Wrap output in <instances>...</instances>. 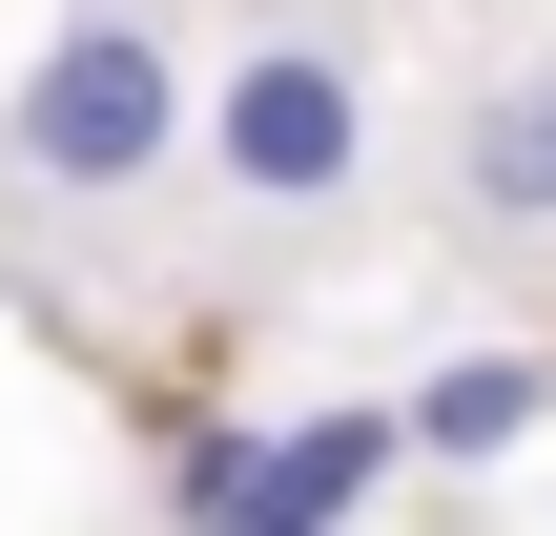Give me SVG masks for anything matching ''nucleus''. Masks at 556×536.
<instances>
[{
    "mask_svg": "<svg viewBox=\"0 0 556 536\" xmlns=\"http://www.w3.org/2000/svg\"><path fill=\"white\" fill-rule=\"evenodd\" d=\"M556 413V351H433L413 392H392V434H413V475H495L516 434Z\"/></svg>",
    "mask_w": 556,
    "mask_h": 536,
    "instance_id": "obj_4",
    "label": "nucleus"
},
{
    "mask_svg": "<svg viewBox=\"0 0 556 536\" xmlns=\"http://www.w3.org/2000/svg\"><path fill=\"white\" fill-rule=\"evenodd\" d=\"M227 536H309V516H227Z\"/></svg>",
    "mask_w": 556,
    "mask_h": 536,
    "instance_id": "obj_7",
    "label": "nucleus"
},
{
    "mask_svg": "<svg viewBox=\"0 0 556 536\" xmlns=\"http://www.w3.org/2000/svg\"><path fill=\"white\" fill-rule=\"evenodd\" d=\"M186 124H206V186L268 207V227H330V207L371 186V62H351L330 21H248Z\"/></svg>",
    "mask_w": 556,
    "mask_h": 536,
    "instance_id": "obj_2",
    "label": "nucleus"
},
{
    "mask_svg": "<svg viewBox=\"0 0 556 536\" xmlns=\"http://www.w3.org/2000/svg\"><path fill=\"white\" fill-rule=\"evenodd\" d=\"M454 207H475L495 248H556V62H495V83L454 103Z\"/></svg>",
    "mask_w": 556,
    "mask_h": 536,
    "instance_id": "obj_3",
    "label": "nucleus"
},
{
    "mask_svg": "<svg viewBox=\"0 0 556 536\" xmlns=\"http://www.w3.org/2000/svg\"><path fill=\"white\" fill-rule=\"evenodd\" d=\"M392 475H413V434H392V413H289V434H268V496H248V516L371 536V496H392Z\"/></svg>",
    "mask_w": 556,
    "mask_h": 536,
    "instance_id": "obj_5",
    "label": "nucleus"
},
{
    "mask_svg": "<svg viewBox=\"0 0 556 536\" xmlns=\"http://www.w3.org/2000/svg\"><path fill=\"white\" fill-rule=\"evenodd\" d=\"M248 496H268V434H248V413H206V434L165 454V516H186V536H227Z\"/></svg>",
    "mask_w": 556,
    "mask_h": 536,
    "instance_id": "obj_6",
    "label": "nucleus"
},
{
    "mask_svg": "<svg viewBox=\"0 0 556 536\" xmlns=\"http://www.w3.org/2000/svg\"><path fill=\"white\" fill-rule=\"evenodd\" d=\"M0 145H21V186H62V207H144V186L186 165V41H165L144 0H62L41 62L0 83Z\"/></svg>",
    "mask_w": 556,
    "mask_h": 536,
    "instance_id": "obj_1",
    "label": "nucleus"
}]
</instances>
